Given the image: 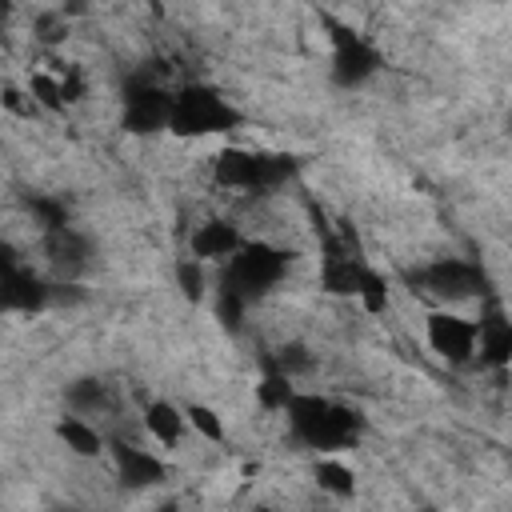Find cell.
<instances>
[{
  "label": "cell",
  "instance_id": "4316f807",
  "mask_svg": "<svg viewBox=\"0 0 512 512\" xmlns=\"http://www.w3.org/2000/svg\"><path fill=\"white\" fill-rule=\"evenodd\" d=\"M152 512H180V504H176V500H164V504H156Z\"/></svg>",
  "mask_w": 512,
  "mask_h": 512
},
{
  "label": "cell",
  "instance_id": "5bb4252c",
  "mask_svg": "<svg viewBox=\"0 0 512 512\" xmlns=\"http://www.w3.org/2000/svg\"><path fill=\"white\" fill-rule=\"evenodd\" d=\"M244 248V236L228 220H204L192 232V260H232Z\"/></svg>",
  "mask_w": 512,
  "mask_h": 512
},
{
  "label": "cell",
  "instance_id": "4fadbf2b",
  "mask_svg": "<svg viewBox=\"0 0 512 512\" xmlns=\"http://www.w3.org/2000/svg\"><path fill=\"white\" fill-rule=\"evenodd\" d=\"M364 260L352 256L348 248H328L324 264H320V288L332 292V296H356L360 292V280H364Z\"/></svg>",
  "mask_w": 512,
  "mask_h": 512
},
{
  "label": "cell",
  "instance_id": "2e32d148",
  "mask_svg": "<svg viewBox=\"0 0 512 512\" xmlns=\"http://www.w3.org/2000/svg\"><path fill=\"white\" fill-rule=\"evenodd\" d=\"M56 436H60L64 448L76 452V456H100V448H104V436H100L88 420H80V416H64V420H56Z\"/></svg>",
  "mask_w": 512,
  "mask_h": 512
},
{
  "label": "cell",
  "instance_id": "484cf974",
  "mask_svg": "<svg viewBox=\"0 0 512 512\" xmlns=\"http://www.w3.org/2000/svg\"><path fill=\"white\" fill-rule=\"evenodd\" d=\"M36 36H40L44 44H56V40L68 36V24H64L60 16H40V20H36Z\"/></svg>",
  "mask_w": 512,
  "mask_h": 512
},
{
  "label": "cell",
  "instance_id": "7c38bea8",
  "mask_svg": "<svg viewBox=\"0 0 512 512\" xmlns=\"http://www.w3.org/2000/svg\"><path fill=\"white\" fill-rule=\"evenodd\" d=\"M112 456H116V476L124 488H152V484L168 480V464L160 456H152L148 448L112 444Z\"/></svg>",
  "mask_w": 512,
  "mask_h": 512
},
{
  "label": "cell",
  "instance_id": "7402d4cb",
  "mask_svg": "<svg viewBox=\"0 0 512 512\" xmlns=\"http://www.w3.org/2000/svg\"><path fill=\"white\" fill-rule=\"evenodd\" d=\"M360 304L364 312H384L388 308V280L376 272V268H364V280H360Z\"/></svg>",
  "mask_w": 512,
  "mask_h": 512
},
{
  "label": "cell",
  "instance_id": "6da1fadb",
  "mask_svg": "<svg viewBox=\"0 0 512 512\" xmlns=\"http://www.w3.org/2000/svg\"><path fill=\"white\" fill-rule=\"evenodd\" d=\"M288 428L304 448L340 452V448H352L360 440L364 416L340 400L320 396V392H296L288 404Z\"/></svg>",
  "mask_w": 512,
  "mask_h": 512
},
{
  "label": "cell",
  "instance_id": "3957f363",
  "mask_svg": "<svg viewBox=\"0 0 512 512\" xmlns=\"http://www.w3.org/2000/svg\"><path fill=\"white\" fill-rule=\"evenodd\" d=\"M240 124V112L228 104V96L212 84H184L172 100V120L168 132L176 136H212V132H232Z\"/></svg>",
  "mask_w": 512,
  "mask_h": 512
},
{
  "label": "cell",
  "instance_id": "277c9868",
  "mask_svg": "<svg viewBox=\"0 0 512 512\" xmlns=\"http://www.w3.org/2000/svg\"><path fill=\"white\" fill-rule=\"evenodd\" d=\"M284 272H288V252H280V248H272L264 240H252V244L244 240V248L228 260L220 288H228L232 296H240L244 304H252L256 296L272 292L284 280Z\"/></svg>",
  "mask_w": 512,
  "mask_h": 512
},
{
  "label": "cell",
  "instance_id": "f1b7e54d",
  "mask_svg": "<svg viewBox=\"0 0 512 512\" xmlns=\"http://www.w3.org/2000/svg\"><path fill=\"white\" fill-rule=\"evenodd\" d=\"M424 512H440V508H424Z\"/></svg>",
  "mask_w": 512,
  "mask_h": 512
},
{
  "label": "cell",
  "instance_id": "ba28073f",
  "mask_svg": "<svg viewBox=\"0 0 512 512\" xmlns=\"http://www.w3.org/2000/svg\"><path fill=\"white\" fill-rule=\"evenodd\" d=\"M0 296H4V308L8 312H40L52 304V284L40 280L32 268L16 264L12 248L0 252Z\"/></svg>",
  "mask_w": 512,
  "mask_h": 512
},
{
  "label": "cell",
  "instance_id": "ffe728a7",
  "mask_svg": "<svg viewBox=\"0 0 512 512\" xmlns=\"http://www.w3.org/2000/svg\"><path fill=\"white\" fill-rule=\"evenodd\" d=\"M28 92H32V104H40V108H48V112L68 108V100H64V84H60V72H36V76H32V84H28Z\"/></svg>",
  "mask_w": 512,
  "mask_h": 512
},
{
  "label": "cell",
  "instance_id": "8992f818",
  "mask_svg": "<svg viewBox=\"0 0 512 512\" xmlns=\"http://www.w3.org/2000/svg\"><path fill=\"white\" fill-rule=\"evenodd\" d=\"M172 100H176V92H168L164 84H156L148 76H132L128 88H124V128L136 132V136L168 128Z\"/></svg>",
  "mask_w": 512,
  "mask_h": 512
},
{
  "label": "cell",
  "instance_id": "cb8c5ba5",
  "mask_svg": "<svg viewBox=\"0 0 512 512\" xmlns=\"http://www.w3.org/2000/svg\"><path fill=\"white\" fill-rule=\"evenodd\" d=\"M184 416H188V424H192L204 440H224V420H220L208 404H188V408H184Z\"/></svg>",
  "mask_w": 512,
  "mask_h": 512
},
{
  "label": "cell",
  "instance_id": "44dd1931",
  "mask_svg": "<svg viewBox=\"0 0 512 512\" xmlns=\"http://www.w3.org/2000/svg\"><path fill=\"white\" fill-rule=\"evenodd\" d=\"M268 368H276V372H284V376H304V372H312V352H308V344H300V340H288L280 352H276V360L268 364Z\"/></svg>",
  "mask_w": 512,
  "mask_h": 512
},
{
  "label": "cell",
  "instance_id": "8fae6325",
  "mask_svg": "<svg viewBox=\"0 0 512 512\" xmlns=\"http://www.w3.org/2000/svg\"><path fill=\"white\" fill-rule=\"evenodd\" d=\"M44 256H48V264L60 280H72L92 264V240L80 228L68 224V228L44 232Z\"/></svg>",
  "mask_w": 512,
  "mask_h": 512
},
{
  "label": "cell",
  "instance_id": "5b68a950",
  "mask_svg": "<svg viewBox=\"0 0 512 512\" xmlns=\"http://www.w3.org/2000/svg\"><path fill=\"white\" fill-rule=\"evenodd\" d=\"M416 284L444 300V304H460V300H472V296H484L488 292V276L480 264L472 260H460V256H444V260H432L428 268L416 272Z\"/></svg>",
  "mask_w": 512,
  "mask_h": 512
},
{
  "label": "cell",
  "instance_id": "d4e9b609",
  "mask_svg": "<svg viewBox=\"0 0 512 512\" xmlns=\"http://www.w3.org/2000/svg\"><path fill=\"white\" fill-rule=\"evenodd\" d=\"M176 284H180V292L188 296V300H200L204 296V268H200V260H180L176 264Z\"/></svg>",
  "mask_w": 512,
  "mask_h": 512
},
{
  "label": "cell",
  "instance_id": "ac0fdd59",
  "mask_svg": "<svg viewBox=\"0 0 512 512\" xmlns=\"http://www.w3.org/2000/svg\"><path fill=\"white\" fill-rule=\"evenodd\" d=\"M316 484H320V492L348 500L356 492V472L348 464H340V460H320L316 464Z\"/></svg>",
  "mask_w": 512,
  "mask_h": 512
},
{
  "label": "cell",
  "instance_id": "d6986e66",
  "mask_svg": "<svg viewBox=\"0 0 512 512\" xmlns=\"http://www.w3.org/2000/svg\"><path fill=\"white\" fill-rule=\"evenodd\" d=\"M64 396H68L72 412H100V408L108 404V388H104L96 376H80V380H72Z\"/></svg>",
  "mask_w": 512,
  "mask_h": 512
},
{
  "label": "cell",
  "instance_id": "603a6c76",
  "mask_svg": "<svg viewBox=\"0 0 512 512\" xmlns=\"http://www.w3.org/2000/svg\"><path fill=\"white\" fill-rule=\"evenodd\" d=\"M28 208L36 212V220H40V228H44V232L68 228V208H64V200H52V196H32V200H28Z\"/></svg>",
  "mask_w": 512,
  "mask_h": 512
},
{
  "label": "cell",
  "instance_id": "83f0119b",
  "mask_svg": "<svg viewBox=\"0 0 512 512\" xmlns=\"http://www.w3.org/2000/svg\"><path fill=\"white\" fill-rule=\"evenodd\" d=\"M256 512H272V508H256Z\"/></svg>",
  "mask_w": 512,
  "mask_h": 512
},
{
  "label": "cell",
  "instance_id": "52a82bcc",
  "mask_svg": "<svg viewBox=\"0 0 512 512\" xmlns=\"http://www.w3.org/2000/svg\"><path fill=\"white\" fill-rule=\"evenodd\" d=\"M380 72V52L352 28L332 24V80L340 88H360Z\"/></svg>",
  "mask_w": 512,
  "mask_h": 512
},
{
  "label": "cell",
  "instance_id": "7a4b0ae2",
  "mask_svg": "<svg viewBox=\"0 0 512 512\" xmlns=\"http://www.w3.org/2000/svg\"><path fill=\"white\" fill-rule=\"evenodd\" d=\"M296 172V160L284 152H260V148H224L212 160V176L224 188L240 192H272Z\"/></svg>",
  "mask_w": 512,
  "mask_h": 512
},
{
  "label": "cell",
  "instance_id": "30bf717a",
  "mask_svg": "<svg viewBox=\"0 0 512 512\" xmlns=\"http://www.w3.org/2000/svg\"><path fill=\"white\" fill-rule=\"evenodd\" d=\"M476 356L488 368H508L512 364V316L488 300L476 316Z\"/></svg>",
  "mask_w": 512,
  "mask_h": 512
},
{
  "label": "cell",
  "instance_id": "e0dca14e",
  "mask_svg": "<svg viewBox=\"0 0 512 512\" xmlns=\"http://www.w3.org/2000/svg\"><path fill=\"white\" fill-rule=\"evenodd\" d=\"M292 396H296L292 376H284V372H276V368H268L264 380L256 384V400H260V408H268V412H288Z\"/></svg>",
  "mask_w": 512,
  "mask_h": 512
},
{
  "label": "cell",
  "instance_id": "9a60e30c",
  "mask_svg": "<svg viewBox=\"0 0 512 512\" xmlns=\"http://www.w3.org/2000/svg\"><path fill=\"white\" fill-rule=\"evenodd\" d=\"M184 424H188V416H184L176 404H168V400H152V404L144 408V428H148V432H152V440H160L164 448L180 444Z\"/></svg>",
  "mask_w": 512,
  "mask_h": 512
},
{
  "label": "cell",
  "instance_id": "9c48e42d",
  "mask_svg": "<svg viewBox=\"0 0 512 512\" xmlns=\"http://www.w3.org/2000/svg\"><path fill=\"white\" fill-rule=\"evenodd\" d=\"M424 336H428L432 352L444 356L448 364H468L476 356V320H468V316L440 308L424 320Z\"/></svg>",
  "mask_w": 512,
  "mask_h": 512
}]
</instances>
